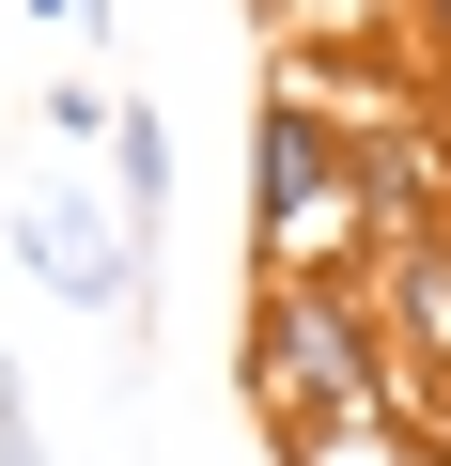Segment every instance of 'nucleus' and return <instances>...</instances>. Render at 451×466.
Listing matches in <instances>:
<instances>
[{"mask_svg": "<svg viewBox=\"0 0 451 466\" xmlns=\"http://www.w3.org/2000/svg\"><path fill=\"white\" fill-rule=\"evenodd\" d=\"M16 265H32L63 311H125V296H140V218L94 202V187H32V202H16Z\"/></svg>", "mask_w": 451, "mask_h": 466, "instance_id": "obj_3", "label": "nucleus"}, {"mask_svg": "<svg viewBox=\"0 0 451 466\" xmlns=\"http://www.w3.org/2000/svg\"><path fill=\"white\" fill-rule=\"evenodd\" d=\"M250 404L281 420V451L389 420V327H374V296L358 280H265L250 296Z\"/></svg>", "mask_w": 451, "mask_h": 466, "instance_id": "obj_2", "label": "nucleus"}, {"mask_svg": "<svg viewBox=\"0 0 451 466\" xmlns=\"http://www.w3.org/2000/svg\"><path fill=\"white\" fill-rule=\"evenodd\" d=\"M109 171H125V218H140V249H156V218H171V125L125 109V125H109Z\"/></svg>", "mask_w": 451, "mask_h": 466, "instance_id": "obj_5", "label": "nucleus"}, {"mask_svg": "<svg viewBox=\"0 0 451 466\" xmlns=\"http://www.w3.org/2000/svg\"><path fill=\"white\" fill-rule=\"evenodd\" d=\"M32 16H47V32H78V47H94V32H109V0H32Z\"/></svg>", "mask_w": 451, "mask_h": 466, "instance_id": "obj_7", "label": "nucleus"}, {"mask_svg": "<svg viewBox=\"0 0 451 466\" xmlns=\"http://www.w3.org/2000/svg\"><path fill=\"white\" fill-rule=\"evenodd\" d=\"M358 296H374V327H389V358L451 389V233H389V249L358 265Z\"/></svg>", "mask_w": 451, "mask_h": 466, "instance_id": "obj_4", "label": "nucleus"}, {"mask_svg": "<svg viewBox=\"0 0 451 466\" xmlns=\"http://www.w3.org/2000/svg\"><path fill=\"white\" fill-rule=\"evenodd\" d=\"M250 265L265 280H358L374 265V187H358V140L281 78L265 125H250Z\"/></svg>", "mask_w": 451, "mask_h": 466, "instance_id": "obj_1", "label": "nucleus"}, {"mask_svg": "<svg viewBox=\"0 0 451 466\" xmlns=\"http://www.w3.org/2000/svg\"><path fill=\"white\" fill-rule=\"evenodd\" d=\"M420 16H436V32H451V0H420Z\"/></svg>", "mask_w": 451, "mask_h": 466, "instance_id": "obj_9", "label": "nucleus"}, {"mask_svg": "<svg viewBox=\"0 0 451 466\" xmlns=\"http://www.w3.org/2000/svg\"><path fill=\"white\" fill-rule=\"evenodd\" d=\"M374 16H420V0H374Z\"/></svg>", "mask_w": 451, "mask_h": 466, "instance_id": "obj_8", "label": "nucleus"}, {"mask_svg": "<svg viewBox=\"0 0 451 466\" xmlns=\"http://www.w3.org/2000/svg\"><path fill=\"white\" fill-rule=\"evenodd\" d=\"M32 125H47L63 156H109V125H125V109H109L94 78H63V94H32Z\"/></svg>", "mask_w": 451, "mask_h": 466, "instance_id": "obj_6", "label": "nucleus"}]
</instances>
